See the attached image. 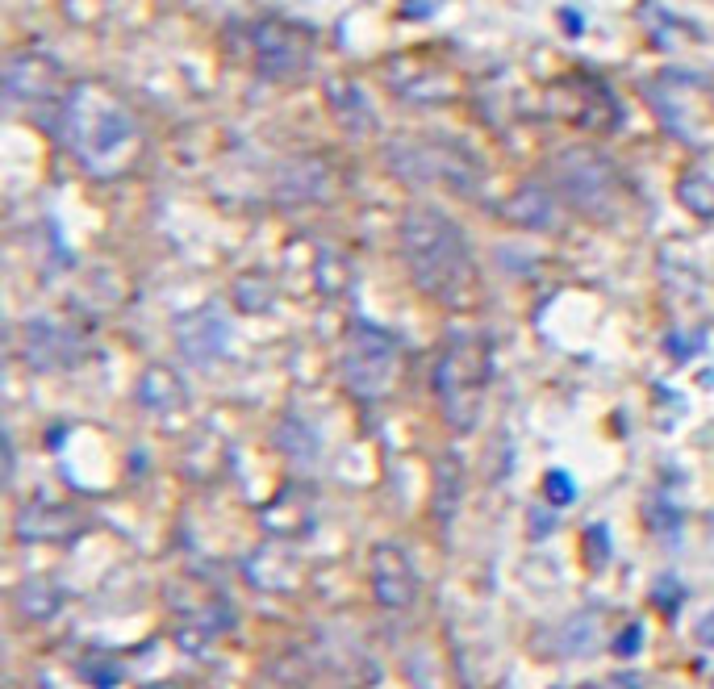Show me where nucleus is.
I'll list each match as a JSON object with an SVG mask.
<instances>
[{"instance_id":"nucleus-8","label":"nucleus","mask_w":714,"mask_h":689,"mask_svg":"<svg viewBox=\"0 0 714 689\" xmlns=\"http://www.w3.org/2000/svg\"><path fill=\"white\" fill-rule=\"evenodd\" d=\"M59 606H63V593L55 585H46V581H26L17 589V610L26 614V619H34V623L59 614Z\"/></svg>"},{"instance_id":"nucleus-15","label":"nucleus","mask_w":714,"mask_h":689,"mask_svg":"<svg viewBox=\"0 0 714 689\" xmlns=\"http://www.w3.org/2000/svg\"><path fill=\"white\" fill-rule=\"evenodd\" d=\"M593 689H602V685H593Z\"/></svg>"},{"instance_id":"nucleus-6","label":"nucleus","mask_w":714,"mask_h":689,"mask_svg":"<svg viewBox=\"0 0 714 689\" xmlns=\"http://www.w3.org/2000/svg\"><path fill=\"white\" fill-rule=\"evenodd\" d=\"M180 347H184V355L188 360H213V355H222V347H226V326L218 322V318H188L184 326H180Z\"/></svg>"},{"instance_id":"nucleus-10","label":"nucleus","mask_w":714,"mask_h":689,"mask_svg":"<svg viewBox=\"0 0 714 689\" xmlns=\"http://www.w3.org/2000/svg\"><path fill=\"white\" fill-rule=\"evenodd\" d=\"M439 468L447 472V481L439 485V493H435V506L443 510V514H451V510H456V502H460V468H456V460H451V456H443L439 460Z\"/></svg>"},{"instance_id":"nucleus-3","label":"nucleus","mask_w":714,"mask_h":689,"mask_svg":"<svg viewBox=\"0 0 714 689\" xmlns=\"http://www.w3.org/2000/svg\"><path fill=\"white\" fill-rule=\"evenodd\" d=\"M339 372L355 397H385L397 376V343L376 326H355L343 343Z\"/></svg>"},{"instance_id":"nucleus-9","label":"nucleus","mask_w":714,"mask_h":689,"mask_svg":"<svg viewBox=\"0 0 714 689\" xmlns=\"http://www.w3.org/2000/svg\"><path fill=\"white\" fill-rule=\"evenodd\" d=\"M560 644L568 656H589L598 648V623H593V614H577V619H568L560 627Z\"/></svg>"},{"instance_id":"nucleus-11","label":"nucleus","mask_w":714,"mask_h":689,"mask_svg":"<svg viewBox=\"0 0 714 689\" xmlns=\"http://www.w3.org/2000/svg\"><path fill=\"white\" fill-rule=\"evenodd\" d=\"M255 289H268V284L264 280H238V293H234L238 305H243V310H268L272 301H264V297H272V293H259L255 297Z\"/></svg>"},{"instance_id":"nucleus-7","label":"nucleus","mask_w":714,"mask_h":689,"mask_svg":"<svg viewBox=\"0 0 714 689\" xmlns=\"http://www.w3.org/2000/svg\"><path fill=\"white\" fill-rule=\"evenodd\" d=\"M26 355L38 368H55L71 355V335H63V330L51 326V322H34L30 335H26Z\"/></svg>"},{"instance_id":"nucleus-1","label":"nucleus","mask_w":714,"mask_h":689,"mask_svg":"<svg viewBox=\"0 0 714 689\" xmlns=\"http://www.w3.org/2000/svg\"><path fill=\"white\" fill-rule=\"evenodd\" d=\"M401 234H406V259H410L414 280L422 284V293L456 297L472 276L468 247L456 234V226L435 209H414Z\"/></svg>"},{"instance_id":"nucleus-5","label":"nucleus","mask_w":714,"mask_h":689,"mask_svg":"<svg viewBox=\"0 0 714 689\" xmlns=\"http://www.w3.org/2000/svg\"><path fill=\"white\" fill-rule=\"evenodd\" d=\"M138 401L147 410H155V414H172V410H180L184 401H188V393H184V380L172 368L155 364V368L142 372V380H138Z\"/></svg>"},{"instance_id":"nucleus-13","label":"nucleus","mask_w":714,"mask_h":689,"mask_svg":"<svg viewBox=\"0 0 714 689\" xmlns=\"http://www.w3.org/2000/svg\"><path fill=\"white\" fill-rule=\"evenodd\" d=\"M694 639L702 648H714V606L706 614H698V623H694Z\"/></svg>"},{"instance_id":"nucleus-14","label":"nucleus","mask_w":714,"mask_h":689,"mask_svg":"<svg viewBox=\"0 0 714 689\" xmlns=\"http://www.w3.org/2000/svg\"><path fill=\"white\" fill-rule=\"evenodd\" d=\"M155 689H180V685H155Z\"/></svg>"},{"instance_id":"nucleus-12","label":"nucleus","mask_w":714,"mask_h":689,"mask_svg":"<svg viewBox=\"0 0 714 689\" xmlns=\"http://www.w3.org/2000/svg\"><path fill=\"white\" fill-rule=\"evenodd\" d=\"M547 502H556V506H564V502H573L577 497V489H573V477H564V472H547Z\"/></svg>"},{"instance_id":"nucleus-2","label":"nucleus","mask_w":714,"mask_h":689,"mask_svg":"<svg viewBox=\"0 0 714 689\" xmlns=\"http://www.w3.org/2000/svg\"><path fill=\"white\" fill-rule=\"evenodd\" d=\"M485 385H489V355L476 339H456L447 343L435 376H431V389L435 401L447 418L451 431H472L476 414H481V401H485Z\"/></svg>"},{"instance_id":"nucleus-4","label":"nucleus","mask_w":714,"mask_h":689,"mask_svg":"<svg viewBox=\"0 0 714 689\" xmlns=\"http://www.w3.org/2000/svg\"><path fill=\"white\" fill-rule=\"evenodd\" d=\"M368 577H372V593L380 606L389 610H406L418 598V573L406 556V548L397 543H376L368 556Z\"/></svg>"}]
</instances>
